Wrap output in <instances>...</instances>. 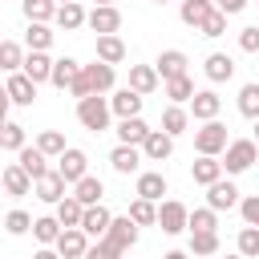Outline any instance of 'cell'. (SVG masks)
<instances>
[{
	"instance_id": "46",
	"label": "cell",
	"mask_w": 259,
	"mask_h": 259,
	"mask_svg": "<svg viewBox=\"0 0 259 259\" xmlns=\"http://www.w3.org/2000/svg\"><path fill=\"white\" fill-rule=\"evenodd\" d=\"M32 223H36V219H28L24 210H8V214H4V231H8V235H24V231H32Z\"/></svg>"
},
{
	"instance_id": "44",
	"label": "cell",
	"mask_w": 259,
	"mask_h": 259,
	"mask_svg": "<svg viewBox=\"0 0 259 259\" xmlns=\"http://www.w3.org/2000/svg\"><path fill=\"white\" fill-rule=\"evenodd\" d=\"M36 146L49 154V158H61L69 146H65V134H57V130H40V138H36Z\"/></svg>"
},
{
	"instance_id": "21",
	"label": "cell",
	"mask_w": 259,
	"mask_h": 259,
	"mask_svg": "<svg viewBox=\"0 0 259 259\" xmlns=\"http://www.w3.org/2000/svg\"><path fill=\"white\" fill-rule=\"evenodd\" d=\"M154 65H158V73H162V81H170V77H182L190 61H186V53H182V49H166V53H162V57H158Z\"/></svg>"
},
{
	"instance_id": "49",
	"label": "cell",
	"mask_w": 259,
	"mask_h": 259,
	"mask_svg": "<svg viewBox=\"0 0 259 259\" xmlns=\"http://www.w3.org/2000/svg\"><path fill=\"white\" fill-rule=\"evenodd\" d=\"M239 49H243V53H259V24H247V28L239 32Z\"/></svg>"
},
{
	"instance_id": "52",
	"label": "cell",
	"mask_w": 259,
	"mask_h": 259,
	"mask_svg": "<svg viewBox=\"0 0 259 259\" xmlns=\"http://www.w3.org/2000/svg\"><path fill=\"white\" fill-rule=\"evenodd\" d=\"M255 142H259V117H255Z\"/></svg>"
},
{
	"instance_id": "53",
	"label": "cell",
	"mask_w": 259,
	"mask_h": 259,
	"mask_svg": "<svg viewBox=\"0 0 259 259\" xmlns=\"http://www.w3.org/2000/svg\"><path fill=\"white\" fill-rule=\"evenodd\" d=\"M57 4H69V0H57Z\"/></svg>"
},
{
	"instance_id": "11",
	"label": "cell",
	"mask_w": 259,
	"mask_h": 259,
	"mask_svg": "<svg viewBox=\"0 0 259 259\" xmlns=\"http://www.w3.org/2000/svg\"><path fill=\"white\" fill-rule=\"evenodd\" d=\"M65 186H69V178H65L61 170H49V174H40V178H36V190H32V194H36L40 202L57 206V202L65 198Z\"/></svg>"
},
{
	"instance_id": "9",
	"label": "cell",
	"mask_w": 259,
	"mask_h": 259,
	"mask_svg": "<svg viewBox=\"0 0 259 259\" xmlns=\"http://www.w3.org/2000/svg\"><path fill=\"white\" fill-rule=\"evenodd\" d=\"M0 182H4V194H12V198H24V194L36 190V178H32L20 162H8L4 174H0Z\"/></svg>"
},
{
	"instance_id": "54",
	"label": "cell",
	"mask_w": 259,
	"mask_h": 259,
	"mask_svg": "<svg viewBox=\"0 0 259 259\" xmlns=\"http://www.w3.org/2000/svg\"><path fill=\"white\" fill-rule=\"evenodd\" d=\"M154 4H166V0H154Z\"/></svg>"
},
{
	"instance_id": "13",
	"label": "cell",
	"mask_w": 259,
	"mask_h": 259,
	"mask_svg": "<svg viewBox=\"0 0 259 259\" xmlns=\"http://www.w3.org/2000/svg\"><path fill=\"white\" fill-rule=\"evenodd\" d=\"M206 202H210L214 210H235L243 198H239V186H235V182L219 178V182H210V186H206Z\"/></svg>"
},
{
	"instance_id": "25",
	"label": "cell",
	"mask_w": 259,
	"mask_h": 259,
	"mask_svg": "<svg viewBox=\"0 0 259 259\" xmlns=\"http://www.w3.org/2000/svg\"><path fill=\"white\" fill-rule=\"evenodd\" d=\"M16 162L32 174V178H40V174H49V154L40 150V146H24V150H16Z\"/></svg>"
},
{
	"instance_id": "51",
	"label": "cell",
	"mask_w": 259,
	"mask_h": 259,
	"mask_svg": "<svg viewBox=\"0 0 259 259\" xmlns=\"http://www.w3.org/2000/svg\"><path fill=\"white\" fill-rule=\"evenodd\" d=\"M93 4H117V0H93Z\"/></svg>"
},
{
	"instance_id": "1",
	"label": "cell",
	"mask_w": 259,
	"mask_h": 259,
	"mask_svg": "<svg viewBox=\"0 0 259 259\" xmlns=\"http://www.w3.org/2000/svg\"><path fill=\"white\" fill-rule=\"evenodd\" d=\"M134 243H138V223H134L130 214H121V219H113L109 231L89 247V255H93V259H117V255H125Z\"/></svg>"
},
{
	"instance_id": "31",
	"label": "cell",
	"mask_w": 259,
	"mask_h": 259,
	"mask_svg": "<svg viewBox=\"0 0 259 259\" xmlns=\"http://www.w3.org/2000/svg\"><path fill=\"white\" fill-rule=\"evenodd\" d=\"M186 125H190V113H186V109H182L178 101H170V105L162 109V130L178 138V134H186Z\"/></svg>"
},
{
	"instance_id": "5",
	"label": "cell",
	"mask_w": 259,
	"mask_h": 259,
	"mask_svg": "<svg viewBox=\"0 0 259 259\" xmlns=\"http://www.w3.org/2000/svg\"><path fill=\"white\" fill-rule=\"evenodd\" d=\"M227 146H231V138H227V125L219 117H210V121H202V130H194V150L198 154H223Z\"/></svg>"
},
{
	"instance_id": "4",
	"label": "cell",
	"mask_w": 259,
	"mask_h": 259,
	"mask_svg": "<svg viewBox=\"0 0 259 259\" xmlns=\"http://www.w3.org/2000/svg\"><path fill=\"white\" fill-rule=\"evenodd\" d=\"M223 166H227V174H243V170L259 166V142L255 138H235L223 150Z\"/></svg>"
},
{
	"instance_id": "18",
	"label": "cell",
	"mask_w": 259,
	"mask_h": 259,
	"mask_svg": "<svg viewBox=\"0 0 259 259\" xmlns=\"http://www.w3.org/2000/svg\"><path fill=\"white\" fill-rule=\"evenodd\" d=\"M142 97H146V93H138L134 85H125V89H117V93L109 97V105H113L117 117H138V113H142Z\"/></svg>"
},
{
	"instance_id": "48",
	"label": "cell",
	"mask_w": 259,
	"mask_h": 259,
	"mask_svg": "<svg viewBox=\"0 0 259 259\" xmlns=\"http://www.w3.org/2000/svg\"><path fill=\"white\" fill-rule=\"evenodd\" d=\"M239 214H243V223L259 227V194H247V198L239 202Z\"/></svg>"
},
{
	"instance_id": "20",
	"label": "cell",
	"mask_w": 259,
	"mask_h": 259,
	"mask_svg": "<svg viewBox=\"0 0 259 259\" xmlns=\"http://www.w3.org/2000/svg\"><path fill=\"white\" fill-rule=\"evenodd\" d=\"M170 186H166V178H162V170H146V174H138V186H134V194H142V198H154V202H162V194H166Z\"/></svg>"
},
{
	"instance_id": "41",
	"label": "cell",
	"mask_w": 259,
	"mask_h": 259,
	"mask_svg": "<svg viewBox=\"0 0 259 259\" xmlns=\"http://www.w3.org/2000/svg\"><path fill=\"white\" fill-rule=\"evenodd\" d=\"M190 231H219V210L206 202L198 210H190Z\"/></svg>"
},
{
	"instance_id": "7",
	"label": "cell",
	"mask_w": 259,
	"mask_h": 259,
	"mask_svg": "<svg viewBox=\"0 0 259 259\" xmlns=\"http://www.w3.org/2000/svg\"><path fill=\"white\" fill-rule=\"evenodd\" d=\"M89 239H93V235H89L85 227H65L53 247H57L61 259H81V255H89Z\"/></svg>"
},
{
	"instance_id": "23",
	"label": "cell",
	"mask_w": 259,
	"mask_h": 259,
	"mask_svg": "<svg viewBox=\"0 0 259 259\" xmlns=\"http://www.w3.org/2000/svg\"><path fill=\"white\" fill-rule=\"evenodd\" d=\"M158 81H162L158 65H130V85H134L138 93H154Z\"/></svg>"
},
{
	"instance_id": "26",
	"label": "cell",
	"mask_w": 259,
	"mask_h": 259,
	"mask_svg": "<svg viewBox=\"0 0 259 259\" xmlns=\"http://www.w3.org/2000/svg\"><path fill=\"white\" fill-rule=\"evenodd\" d=\"M109 223H113V214L101 206V202H93V206H85V219H81V227L93 235V239H101L105 231H109Z\"/></svg>"
},
{
	"instance_id": "37",
	"label": "cell",
	"mask_w": 259,
	"mask_h": 259,
	"mask_svg": "<svg viewBox=\"0 0 259 259\" xmlns=\"http://www.w3.org/2000/svg\"><path fill=\"white\" fill-rule=\"evenodd\" d=\"M24 45H28V49H49V45H53V28H49V20H28Z\"/></svg>"
},
{
	"instance_id": "34",
	"label": "cell",
	"mask_w": 259,
	"mask_h": 259,
	"mask_svg": "<svg viewBox=\"0 0 259 259\" xmlns=\"http://www.w3.org/2000/svg\"><path fill=\"white\" fill-rule=\"evenodd\" d=\"M77 73H81V65H77L73 57H61V61H53V81H49V85H57V89H69V85L77 81Z\"/></svg>"
},
{
	"instance_id": "6",
	"label": "cell",
	"mask_w": 259,
	"mask_h": 259,
	"mask_svg": "<svg viewBox=\"0 0 259 259\" xmlns=\"http://www.w3.org/2000/svg\"><path fill=\"white\" fill-rule=\"evenodd\" d=\"M158 227H162V235H182V231H190V210L178 198H166L158 206Z\"/></svg>"
},
{
	"instance_id": "12",
	"label": "cell",
	"mask_w": 259,
	"mask_h": 259,
	"mask_svg": "<svg viewBox=\"0 0 259 259\" xmlns=\"http://www.w3.org/2000/svg\"><path fill=\"white\" fill-rule=\"evenodd\" d=\"M57 170H61V174L69 178V186H73L77 178H85V174H89V154H85V150H77V146H69V150L57 158Z\"/></svg>"
},
{
	"instance_id": "29",
	"label": "cell",
	"mask_w": 259,
	"mask_h": 259,
	"mask_svg": "<svg viewBox=\"0 0 259 259\" xmlns=\"http://www.w3.org/2000/svg\"><path fill=\"white\" fill-rule=\"evenodd\" d=\"M73 194H77L85 206H93V202H101V198H105V182H101V178H93V174H85V178H77V182H73Z\"/></svg>"
},
{
	"instance_id": "22",
	"label": "cell",
	"mask_w": 259,
	"mask_h": 259,
	"mask_svg": "<svg viewBox=\"0 0 259 259\" xmlns=\"http://www.w3.org/2000/svg\"><path fill=\"white\" fill-rule=\"evenodd\" d=\"M202 73H206V81H214V85H219V81H231V77H235V61H231L227 53H210L206 65H202Z\"/></svg>"
},
{
	"instance_id": "40",
	"label": "cell",
	"mask_w": 259,
	"mask_h": 259,
	"mask_svg": "<svg viewBox=\"0 0 259 259\" xmlns=\"http://www.w3.org/2000/svg\"><path fill=\"white\" fill-rule=\"evenodd\" d=\"M20 65H24V49H20L16 40H4V45H0V69H4V73H16Z\"/></svg>"
},
{
	"instance_id": "32",
	"label": "cell",
	"mask_w": 259,
	"mask_h": 259,
	"mask_svg": "<svg viewBox=\"0 0 259 259\" xmlns=\"http://www.w3.org/2000/svg\"><path fill=\"white\" fill-rule=\"evenodd\" d=\"M57 219H61L65 227H81V219H85V202H81L77 194H65V198L57 202Z\"/></svg>"
},
{
	"instance_id": "3",
	"label": "cell",
	"mask_w": 259,
	"mask_h": 259,
	"mask_svg": "<svg viewBox=\"0 0 259 259\" xmlns=\"http://www.w3.org/2000/svg\"><path fill=\"white\" fill-rule=\"evenodd\" d=\"M109 117H113V105H109L105 93L77 97V121H81L89 134H105V130H109Z\"/></svg>"
},
{
	"instance_id": "33",
	"label": "cell",
	"mask_w": 259,
	"mask_h": 259,
	"mask_svg": "<svg viewBox=\"0 0 259 259\" xmlns=\"http://www.w3.org/2000/svg\"><path fill=\"white\" fill-rule=\"evenodd\" d=\"M130 219H134L138 227H158V202H154V198H142V194H138V198L130 202Z\"/></svg>"
},
{
	"instance_id": "15",
	"label": "cell",
	"mask_w": 259,
	"mask_h": 259,
	"mask_svg": "<svg viewBox=\"0 0 259 259\" xmlns=\"http://www.w3.org/2000/svg\"><path fill=\"white\" fill-rule=\"evenodd\" d=\"M89 28L101 36V32H117L121 28V12H117V4H93V12H89Z\"/></svg>"
},
{
	"instance_id": "19",
	"label": "cell",
	"mask_w": 259,
	"mask_h": 259,
	"mask_svg": "<svg viewBox=\"0 0 259 259\" xmlns=\"http://www.w3.org/2000/svg\"><path fill=\"white\" fill-rule=\"evenodd\" d=\"M219 109H223V97H219L214 89H198V93L190 97V113H194L198 121H210V117H219Z\"/></svg>"
},
{
	"instance_id": "8",
	"label": "cell",
	"mask_w": 259,
	"mask_h": 259,
	"mask_svg": "<svg viewBox=\"0 0 259 259\" xmlns=\"http://www.w3.org/2000/svg\"><path fill=\"white\" fill-rule=\"evenodd\" d=\"M4 97H8L12 105H32V101H36V81H32L24 69H16V73H8V81H4Z\"/></svg>"
},
{
	"instance_id": "50",
	"label": "cell",
	"mask_w": 259,
	"mask_h": 259,
	"mask_svg": "<svg viewBox=\"0 0 259 259\" xmlns=\"http://www.w3.org/2000/svg\"><path fill=\"white\" fill-rule=\"evenodd\" d=\"M214 8H223L227 16H235V12H243V8H247V0H214Z\"/></svg>"
},
{
	"instance_id": "24",
	"label": "cell",
	"mask_w": 259,
	"mask_h": 259,
	"mask_svg": "<svg viewBox=\"0 0 259 259\" xmlns=\"http://www.w3.org/2000/svg\"><path fill=\"white\" fill-rule=\"evenodd\" d=\"M150 138V125L142 121V113L138 117H121L117 121V142H130V146H142Z\"/></svg>"
},
{
	"instance_id": "39",
	"label": "cell",
	"mask_w": 259,
	"mask_h": 259,
	"mask_svg": "<svg viewBox=\"0 0 259 259\" xmlns=\"http://www.w3.org/2000/svg\"><path fill=\"white\" fill-rule=\"evenodd\" d=\"M239 113H243V117H251V121L259 117V81H251V85H243V89H239Z\"/></svg>"
},
{
	"instance_id": "17",
	"label": "cell",
	"mask_w": 259,
	"mask_h": 259,
	"mask_svg": "<svg viewBox=\"0 0 259 259\" xmlns=\"http://www.w3.org/2000/svg\"><path fill=\"white\" fill-rule=\"evenodd\" d=\"M36 85L40 81H53V61H49V49H28V57H24V65H20Z\"/></svg>"
},
{
	"instance_id": "43",
	"label": "cell",
	"mask_w": 259,
	"mask_h": 259,
	"mask_svg": "<svg viewBox=\"0 0 259 259\" xmlns=\"http://www.w3.org/2000/svg\"><path fill=\"white\" fill-rule=\"evenodd\" d=\"M0 150H8V154L24 150V125H16V121H4V134H0Z\"/></svg>"
},
{
	"instance_id": "27",
	"label": "cell",
	"mask_w": 259,
	"mask_h": 259,
	"mask_svg": "<svg viewBox=\"0 0 259 259\" xmlns=\"http://www.w3.org/2000/svg\"><path fill=\"white\" fill-rule=\"evenodd\" d=\"M57 24H61L65 32H77L81 24H89V12H85L77 0H69V4H61V8H57Z\"/></svg>"
},
{
	"instance_id": "45",
	"label": "cell",
	"mask_w": 259,
	"mask_h": 259,
	"mask_svg": "<svg viewBox=\"0 0 259 259\" xmlns=\"http://www.w3.org/2000/svg\"><path fill=\"white\" fill-rule=\"evenodd\" d=\"M198 32H202V36H210V40H214V36H223V32H227V12H223V8H210V16L198 24Z\"/></svg>"
},
{
	"instance_id": "47",
	"label": "cell",
	"mask_w": 259,
	"mask_h": 259,
	"mask_svg": "<svg viewBox=\"0 0 259 259\" xmlns=\"http://www.w3.org/2000/svg\"><path fill=\"white\" fill-rule=\"evenodd\" d=\"M239 251H243V255H259V227L247 223V227L239 231Z\"/></svg>"
},
{
	"instance_id": "2",
	"label": "cell",
	"mask_w": 259,
	"mask_h": 259,
	"mask_svg": "<svg viewBox=\"0 0 259 259\" xmlns=\"http://www.w3.org/2000/svg\"><path fill=\"white\" fill-rule=\"evenodd\" d=\"M113 89V65L109 61H93V65H81V73H77V81L69 85V93L73 97H89V93H109Z\"/></svg>"
},
{
	"instance_id": "38",
	"label": "cell",
	"mask_w": 259,
	"mask_h": 259,
	"mask_svg": "<svg viewBox=\"0 0 259 259\" xmlns=\"http://www.w3.org/2000/svg\"><path fill=\"white\" fill-rule=\"evenodd\" d=\"M20 8H24L28 20H57V8H61V4H57V0H24Z\"/></svg>"
},
{
	"instance_id": "42",
	"label": "cell",
	"mask_w": 259,
	"mask_h": 259,
	"mask_svg": "<svg viewBox=\"0 0 259 259\" xmlns=\"http://www.w3.org/2000/svg\"><path fill=\"white\" fill-rule=\"evenodd\" d=\"M190 251L194 255H214L219 251V231H190Z\"/></svg>"
},
{
	"instance_id": "10",
	"label": "cell",
	"mask_w": 259,
	"mask_h": 259,
	"mask_svg": "<svg viewBox=\"0 0 259 259\" xmlns=\"http://www.w3.org/2000/svg\"><path fill=\"white\" fill-rule=\"evenodd\" d=\"M142 146H130V142H117V150L109 154V166H113V174H138L142 170Z\"/></svg>"
},
{
	"instance_id": "16",
	"label": "cell",
	"mask_w": 259,
	"mask_h": 259,
	"mask_svg": "<svg viewBox=\"0 0 259 259\" xmlns=\"http://www.w3.org/2000/svg\"><path fill=\"white\" fill-rule=\"evenodd\" d=\"M142 154H146L150 162H166V158L174 154V134H166V130H150V138L142 142Z\"/></svg>"
},
{
	"instance_id": "35",
	"label": "cell",
	"mask_w": 259,
	"mask_h": 259,
	"mask_svg": "<svg viewBox=\"0 0 259 259\" xmlns=\"http://www.w3.org/2000/svg\"><path fill=\"white\" fill-rule=\"evenodd\" d=\"M194 93H198V89H194V81H190L186 73L166 81V97H170V101H178V105H190V97H194Z\"/></svg>"
},
{
	"instance_id": "28",
	"label": "cell",
	"mask_w": 259,
	"mask_h": 259,
	"mask_svg": "<svg viewBox=\"0 0 259 259\" xmlns=\"http://www.w3.org/2000/svg\"><path fill=\"white\" fill-rule=\"evenodd\" d=\"M97 57L109 61V65H121V61H125V45H121V36H117V32H101V36H97Z\"/></svg>"
},
{
	"instance_id": "14",
	"label": "cell",
	"mask_w": 259,
	"mask_h": 259,
	"mask_svg": "<svg viewBox=\"0 0 259 259\" xmlns=\"http://www.w3.org/2000/svg\"><path fill=\"white\" fill-rule=\"evenodd\" d=\"M227 174V166L219 162V154H198V162L190 166V178L198 182V186H210V182H219Z\"/></svg>"
},
{
	"instance_id": "36",
	"label": "cell",
	"mask_w": 259,
	"mask_h": 259,
	"mask_svg": "<svg viewBox=\"0 0 259 259\" xmlns=\"http://www.w3.org/2000/svg\"><path fill=\"white\" fill-rule=\"evenodd\" d=\"M210 8H214V0H182V24L198 28V24L210 16Z\"/></svg>"
},
{
	"instance_id": "30",
	"label": "cell",
	"mask_w": 259,
	"mask_h": 259,
	"mask_svg": "<svg viewBox=\"0 0 259 259\" xmlns=\"http://www.w3.org/2000/svg\"><path fill=\"white\" fill-rule=\"evenodd\" d=\"M61 231H65V223H61L57 214H40V219L32 223V239H36V243H45V247H53Z\"/></svg>"
}]
</instances>
